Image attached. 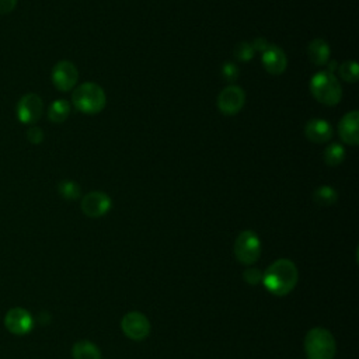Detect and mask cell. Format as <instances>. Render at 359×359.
I'll list each match as a JSON object with an SVG mask.
<instances>
[{"instance_id": "cell-23", "label": "cell", "mask_w": 359, "mask_h": 359, "mask_svg": "<svg viewBox=\"0 0 359 359\" xmlns=\"http://www.w3.org/2000/svg\"><path fill=\"white\" fill-rule=\"evenodd\" d=\"M238 67L233 62H225L223 67H222V76L226 82L229 83H234L237 79H238Z\"/></svg>"}, {"instance_id": "cell-19", "label": "cell", "mask_w": 359, "mask_h": 359, "mask_svg": "<svg viewBox=\"0 0 359 359\" xmlns=\"http://www.w3.org/2000/svg\"><path fill=\"white\" fill-rule=\"evenodd\" d=\"M323 159L327 166L337 167L340 166L345 159V149L340 143H331L326 148Z\"/></svg>"}, {"instance_id": "cell-2", "label": "cell", "mask_w": 359, "mask_h": 359, "mask_svg": "<svg viewBox=\"0 0 359 359\" xmlns=\"http://www.w3.org/2000/svg\"><path fill=\"white\" fill-rule=\"evenodd\" d=\"M305 351L309 359H334L337 344L327 329L315 327L305 337Z\"/></svg>"}, {"instance_id": "cell-7", "label": "cell", "mask_w": 359, "mask_h": 359, "mask_svg": "<svg viewBox=\"0 0 359 359\" xmlns=\"http://www.w3.org/2000/svg\"><path fill=\"white\" fill-rule=\"evenodd\" d=\"M246 103V93L242 87L230 85L225 87L218 97V108L225 115H236L240 112Z\"/></svg>"}, {"instance_id": "cell-15", "label": "cell", "mask_w": 359, "mask_h": 359, "mask_svg": "<svg viewBox=\"0 0 359 359\" xmlns=\"http://www.w3.org/2000/svg\"><path fill=\"white\" fill-rule=\"evenodd\" d=\"M308 56L313 65L324 67L330 59V45L324 40L316 38L308 46Z\"/></svg>"}, {"instance_id": "cell-10", "label": "cell", "mask_w": 359, "mask_h": 359, "mask_svg": "<svg viewBox=\"0 0 359 359\" xmlns=\"http://www.w3.org/2000/svg\"><path fill=\"white\" fill-rule=\"evenodd\" d=\"M5 327L15 335L23 337L34 329L31 313L23 308H13L5 316Z\"/></svg>"}, {"instance_id": "cell-4", "label": "cell", "mask_w": 359, "mask_h": 359, "mask_svg": "<svg viewBox=\"0 0 359 359\" xmlns=\"http://www.w3.org/2000/svg\"><path fill=\"white\" fill-rule=\"evenodd\" d=\"M310 91L319 103L326 105H335L342 97L341 85L330 72H317L310 80Z\"/></svg>"}, {"instance_id": "cell-9", "label": "cell", "mask_w": 359, "mask_h": 359, "mask_svg": "<svg viewBox=\"0 0 359 359\" xmlns=\"http://www.w3.org/2000/svg\"><path fill=\"white\" fill-rule=\"evenodd\" d=\"M79 80V71L71 61H59L52 69V82L59 91H71Z\"/></svg>"}, {"instance_id": "cell-14", "label": "cell", "mask_w": 359, "mask_h": 359, "mask_svg": "<svg viewBox=\"0 0 359 359\" xmlns=\"http://www.w3.org/2000/svg\"><path fill=\"white\" fill-rule=\"evenodd\" d=\"M333 127L330 123L320 118H313L306 124L305 135L310 142L315 143H326L333 138Z\"/></svg>"}, {"instance_id": "cell-8", "label": "cell", "mask_w": 359, "mask_h": 359, "mask_svg": "<svg viewBox=\"0 0 359 359\" xmlns=\"http://www.w3.org/2000/svg\"><path fill=\"white\" fill-rule=\"evenodd\" d=\"M124 334L134 341H142L150 334V322L141 312H130L121 320Z\"/></svg>"}, {"instance_id": "cell-20", "label": "cell", "mask_w": 359, "mask_h": 359, "mask_svg": "<svg viewBox=\"0 0 359 359\" xmlns=\"http://www.w3.org/2000/svg\"><path fill=\"white\" fill-rule=\"evenodd\" d=\"M58 191H59V194H61L62 198H65L68 201H75L82 194L79 184L72 182V180H64V182L59 183L58 184Z\"/></svg>"}, {"instance_id": "cell-21", "label": "cell", "mask_w": 359, "mask_h": 359, "mask_svg": "<svg viewBox=\"0 0 359 359\" xmlns=\"http://www.w3.org/2000/svg\"><path fill=\"white\" fill-rule=\"evenodd\" d=\"M338 72L341 78L348 83H356L359 79V68L355 61H347L340 68Z\"/></svg>"}, {"instance_id": "cell-16", "label": "cell", "mask_w": 359, "mask_h": 359, "mask_svg": "<svg viewBox=\"0 0 359 359\" xmlns=\"http://www.w3.org/2000/svg\"><path fill=\"white\" fill-rule=\"evenodd\" d=\"M71 114V104L67 100H56L48 108V118L53 124L65 123Z\"/></svg>"}, {"instance_id": "cell-24", "label": "cell", "mask_w": 359, "mask_h": 359, "mask_svg": "<svg viewBox=\"0 0 359 359\" xmlns=\"http://www.w3.org/2000/svg\"><path fill=\"white\" fill-rule=\"evenodd\" d=\"M243 278L250 285H259L260 282H263V274L257 268L246 270L243 274Z\"/></svg>"}, {"instance_id": "cell-18", "label": "cell", "mask_w": 359, "mask_h": 359, "mask_svg": "<svg viewBox=\"0 0 359 359\" xmlns=\"http://www.w3.org/2000/svg\"><path fill=\"white\" fill-rule=\"evenodd\" d=\"M313 201L320 207H331L338 201V193L330 186H322L313 193Z\"/></svg>"}, {"instance_id": "cell-3", "label": "cell", "mask_w": 359, "mask_h": 359, "mask_svg": "<svg viewBox=\"0 0 359 359\" xmlns=\"http://www.w3.org/2000/svg\"><path fill=\"white\" fill-rule=\"evenodd\" d=\"M72 103L83 114H98L104 110L107 98L104 90L93 82H87L75 89Z\"/></svg>"}, {"instance_id": "cell-17", "label": "cell", "mask_w": 359, "mask_h": 359, "mask_svg": "<svg viewBox=\"0 0 359 359\" xmlns=\"http://www.w3.org/2000/svg\"><path fill=\"white\" fill-rule=\"evenodd\" d=\"M72 356L73 359H101V352L96 344L83 340L73 345Z\"/></svg>"}, {"instance_id": "cell-11", "label": "cell", "mask_w": 359, "mask_h": 359, "mask_svg": "<svg viewBox=\"0 0 359 359\" xmlns=\"http://www.w3.org/2000/svg\"><path fill=\"white\" fill-rule=\"evenodd\" d=\"M82 211L86 216L97 219L104 216L112 207L111 198L101 191H93L82 198Z\"/></svg>"}, {"instance_id": "cell-12", "label": "cell", "mask_w": 359, "mask_h": 359, "mask_svg": "<svg viewBox=\"0 0 359 359\" xmlns=\"http://www.w3.org/2000/svg\"><path fill=\"white\" fill-rule=\"evenodd\" d=\"M263 65L271 75H282L288 67V58L282 48L277 45H268L263 52Z\"/></svg>"}, {"instance_id": "cell-27", "label": "cell", "mask_w": 359, "mask_h": 359, "mask_svg": "<svg viewBox=\"0 0 359 359\" xmlns=\"http://www.w3.org/2000/svg\"><path fill=\"white\" fill-rule=\"evenodd\" d=\"M252 45H253L254 51H261V52H264L270 44L267 42L265 38H256Z\"/></svg>"}, {"instance_id": "cell-26", "label": "cell", "mask_w": 359, "mask_h": 359, "mask_svg": "<svg viewBox=\"0 0 359 359\" xmlns=\"http://www.w3.org/2000/svg\"><path fill=\"white\" fill-rule=\"evenodd\" d=\"M17 6V0H0V15H9Z\"/></svg>"}, {"instance_id": "cell-25", "label": "cell", "mask_w": 359, "mask_h": 359, "mask_svg": "<svg viewBox=\"0 0 359 359\" xmlns=\"http://www.w3.org/2000/svg\"><path fill=\"white\" fill-rule=\"evenodd\" d=\"M44 138H45V135H44V132H42V130L38 128V127H31V128L27 131V139H28V142H31V143H34V145L42 143Z\"/></svg>"}, {"instance_id": "cell-13", "label": "cell", "mask_w": 359, "mask_h": 359, "mask_svg": "<svg viewBox=\"0 0 359 359\" xmlns=\"http://www.w3.org/2000/svg\"><path fill=\"white\" fill-rule=\"evenodd\" d=\"M359 112L358 111H351L342 116L338 125V134L340 138L351 145V146H358L359 145Z\"/></svg>"}, {"instance_id": "cell-1", "label": "cell", "mask_w": 359, "mask_h": 359, "mask_svg": "<svg viewBox=\"0 0 359 359\" xmlns=\"http://www.w3.org/2000/svg\"><path fill=\"white\" fill-rule=\"evenodd\" d=\"M299 272L293 261L279 259L274 261L263 274V283L275 296H285L292 292L297 283Z\"/></svg>"}, {"instance_id": "cell-6", "label": "cell", "mask_w": 359, "mask_h": 359, "mask_svg": "<svg viewBox=\"0 0 359 359\" xmlns=\"http://www.w3.org/2000/svg\"><path fill=\"white\" fill-rule=\"evenodd\" d=\"M16 112H17L19 121L21 124L33 125L42 116L44 103H42L41 97L35 93L24 94L17 103Z\"/></svg>"}, {"instance_id": "cell-5", "label": "cell", "mask_w": 359, "mask_h": 359, "mask_svg": "<svg viewBox=\"0 0 359 359\" xmlns=\"http://www.w3.org/2000/svg\"><path fill=\"white\" fill-rule=\"evenodd\" d=\"M234 256L238 263L245 265L254 264L261 256V240L256 231L245 230L237 236L234 242Z\"/></svg>"}, {"instance_id": "cell-22", "label": "cell", "mask_w": 359, "mask_h": 359, "mask_svg": "<svg viewBox=\"0 0 359 359\" xmlns=\"http://www.w3.org/2000/svg\"><path fill=\"white\" fill-rule=\"evenodd\" d=\"M254 48L250 42L247 41H243L240 44H237L236 48H234V56L238 59L240 62H249L252 61V59L254 58Z\"/></svg>"}]
</instances>
